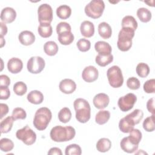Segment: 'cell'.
Instances as JSON below:
<instances>
[{"instance_id": "cell-49", "label": "cell", "mask_w": 155, "mask_h": 155, "mask_svg": "<svg viewBox=\"0 0 155 155\" xmlns=\"http://www.w3.org/2000/svg\"><path fill=\"white\" fill-rule=\"evenodd\" d=\"M0 108H1V116H0V119H2V117L8 113V107L5 104L1 103L0 104Z\"/></svg>"}, {"instance_id": "cell-41", "label": "cell", "mask_w": 155, "mask_h": 155, "mask_svg": "<svg viewBox=\"0 0 155 155\" xmlns=\"http://www.w3.org/2000/svg\"><path fill=\"white\" fill-rule=\"evenodd\" d=\"M12 116L14 120H16L18 119H25L27 117V113L25 111L21 108V107H16L13 109L12 111Z\"/></svg>"}, {"instance_id": "cell-47", "label": "cell", "mask_w": 155, "mask_h": 155, "mask_svg": "<svg viewBox=\"0 0 155 155\" xmlns=\"http://www.w3.org/2000/svg\"><path fill=\"white\" fill-rule=\"evenodd\" d=\"M10 84V78L5 74L0 76V87H8Z\"/></svg>"}, {"instance_id": "cell-18", "label": "cell", "mask_w": 155, "mask_h": 155, "mask_svg": "<svg viewBox=\"0 0 155 155\" xmlns=\"http://www.w3.org/2000/svg\"><path fill=\"white\" fill-rule=\"evenodd\" d=\"M80 30L82 36L86 38H90L94 33V24L89 21H85L81 23Z\"/></svg>"}, {"instance_id": "cell-3", "label": "cell", "mask_w": 155, "mask_h": 155, "mask_svg": "<svg viewBox=\"0 0 155 155\" xmlns=\"http://www.w3.org/2000/svg\"><path fill=\"white\" fill-rule=\"evenodd\" d=\"M52 117L50 110L47 107H42L37 110L33 119V125L39 131L46 129Z\"/></svg>"}, {"instance_id": "cell-43", "label": "cell", "mask_w": 155, "mask_h": 155, "mask_svg": "<svg viewBox=\"0 0 155 155\" xmlns=\"http://www.w3.org/2000/svg\"><path fill=\"white\" fill-rule=\"evenodd\" d=\"M143 90L147 93H155V79H151L147 81L143 86Z\"/></svg>"}, {"instance_id": "cell-9", "label": "cell", "mask_w": 155, "mask_h": 155, "mask_svg": "<svg viewBox=\"0 0 155 155\" xmlns=\"http://www.w3.org/2000/svg\"><path fill=\"white\" fill-rule=\"evenodd\" d=\"M136 101V96L132 93H130L120 97L118 100L117 105L122 111L126 112L133 108Z\"/></svg>"}, {"instance_id": "cell-35", "label": "cell", "mask_w": 155, "mask_h": 155, "mask_svg": "<svg viewBox=\"0 0 155 155\" xmlns=\"http://www.w3.org/2000/svg\"><path fill=\"white\" fill-rule=\"evenodd\" d=\"M14 148V143L8 138H2L0 140V149L3 152L10 151Z\"/></svg>"}, {"instance_id": "cell-19", "label": "cell", "mask_w": 155, "mask_h": 155, "mask_svg": "<svg viewBox=\"0 0 155 155\" xmlns=\"http://www.w3.org/2000/svg\"><path fill=\"white\" fill-rule=\"evenodd\" d=\"M95 50L101 55H108L111 54L112 48L111 45L105 41H97L94 45Z\"/></svg>"}, {"instance_id": "cell-10", "label": "cell", "mask_w": 155, "mask_h": 155, "mask_svg": "<svg viewBox=\"0 0 155 155\" xmlns=\"http://www.w3.org/2000/svg\"><path fill=\"white\" fill-rule=\"evenodd\" d=\"M45 61L40 56L31 57L27 65L28 71L33 74H38L41 73L45 67Z\"/></svg>"}, {"instance_id": "cell-28", "label": "cell", "mask_w": 155, "mask_h": 155, "mask_svg": "<svg viewBox=\"0 0 155 155\" xmlns=\"http://www.w3.org/2000/svg\"><path fill=\"white\" fill-rule=\"evenodd\" d=\"M111 147V142L108 138H101L96 143L97 150L101 153H105L108 151Z\"/></svg>"}, {"instance_id": "cell-20", "label": "cell", "mask_w": 155, "mask_h": 155, "mask_svg": "<svg viewBox=\"0 0 155 155\" xmlns=\"http://www.w3.org/2000/svg\"><path fill=\"white\" fill-rule=\"evenodd\" d=\"M120 145L121 149L124 151L128 153H134L137 150V148H138V145L133 144L130 140L128 137H124L120 142Z\"/></svg>"}, {"instance_id": "cell-51", "label": "cell", "mask_w": 155, "mask_h": 155, "mask_svg": "<svg viewBox=\"0 0 155 155\" xmlns=\"http://www.w3.org/2000/svg\"><path fill=\"white\" fill-rule=\"evenodd\" d=\"M0 25H1V29H0L1 36L3 37L7 33V27L5 24V23H3L2 22H0Z\"/></svg>"}, {"instance_id": "cell-31", "label": "cell", "mask_w": 155, "mask_h": 155, "mask_svg": "<svg viewBox=\"0 0 155 155\" xmlns=\"http://www.w3.org/2000/svg\"><path fill=\"white\" fill-rule=\"evenodd\" d=\"M14 119L12 116H7L4 120H2L1 122V133H8L12 128Z\"/></svg>"}, {"instance_id": "cell-21", "label": "cell", "mask_w": 155, "mask_h": 155, "mask_svg": "<svg viewBox=\"0 0 155 155\" xmlns=\"http://www.w3.org/2000/svg\"><path fill=\"white\" fill-rule=\"evenodd\" d=\"M98 33L101 37L107 39L110 38L112 35V30L110 25L105 22H101L98 25Z\"/></svg>"}, {"instance_id": "cell-29", "label": "cell", "mask_w": 155, "mask_h": 155, "mask_svg": "<svg viewBox=\"0 0 155 155\" xmlns=\"http://www.w3.org/2000/svg\"><path fill=\"white\" fill-rule=\"evenodd\" d=\"M122 27L130 28L133 30H136L137 28V22L135 18L130 15L125 16L122 20Z\"/></svg>"}, {"instance_id": "cell-13", "label": "cell", "mask_w": 155, "mask_h": 155, "mask_svg": "<svg viewBox=\"0 0 155 155\" xmlns=\"http://www.w3.org/2000/svg\"><path fill=\"white\" fill-rule=\"evenodd\" d=\"M59 88L65 94H71L76 90V84L72 79H64L60 82Z\"/></svg>"}, {"instance_id": "cell-39", "label": "cell", "mask_w": 155, "mask_h": 155, "mask_svg": "<svg viewBox=\"0 0 155 155\" xmlns=\"http://www.w3.org/2000/svg\"><path fill=\"white\" fill-rule=\"evenodd\" d=\"M13 90L15 93L18 96H23L24 94L26 93L27 87L24 82L22 81H19L14 84Z\"/></svg>"}, {"instance_id": "cell-16", "label": "cell", "mask_w": 155, "mask_h": 155, "mask_svg": "<svg viewBox=\"0 0 155 155\" xmlns=\"http://www.w3.org/2000/svg\"><path fill=\"white\" fill-rule=\"evenodd\" d=\"M23 68L22 61L18 58H12L7 62L8 70L13 74L19 73Z\"/></svg>"}, {"instance_id": "cell-17", "label": "cell", "mask_w": 155, "mask_h": 155, "mask_svg": "<svg viewBox=\"0 0 155 155\" xmlns=\"http://www.w3.org/2000/svg\"><path fill=\"white\" fill-rule=\"evenodd\" d=\"M18 39L21 44L27 46L34 43L35 41V36L31 31L24 30L19 33Z\"/></svg>"}, {"instance_id": "cell-1", "label": "cell", "mask_w": 155, "mask_h": 155, "mask_svg": "<svg viewBox=\"0 0 155 155\" xmlns=\"http://www.w3.org/2000/svg\"><path fill=\"white\" fill-rule=\"evenodd\" d=\"M75 134V129L71 126L62 127L57 125L52 128L50 133L51 139L56 142L71 140L74 137Z\"/></svg>"}, {"instance_id": "cell-2", "label": "cell", "mask_w": 155, "mask_h": 155, "mask_svg": "<svg viewBox=\"0 0 155 155\" xmlns=\"http://www.w3.org/2000/svg\"><path fill=\"white\" fill-rule=\"evenodd\" d=\"M76 111V119L81 123L87 122L91 116V108L88 102L82 98H78L73 102Z\"/></svg>"}, {"instance_id": "cell-27", "label": "cell", "mask_w": 155, "mask_h": 155, "mask_svg": "<svg viewBox=\"0 0 155 155\" xmlns=\"http://www.w3.org/2000/svg\"><path fill=\"white\" fill-rule=\"evenodd\" d=\"M44 50L46 54L50 56H54L58 51V46L54 41H47L44 44Z\"/></svg>"}, {"instance_id": "cell-36", "label": "cell", "mask_w": 155, "mask_h": 155, "mask_svg": "<svg viewBox=\"0 0 155 155\" xmlns=\"http://www.w3.org/2000/svg\"><path fill=\"white\" fill-rule=\"evenodd\" d=\"M143 129L148 131L151 132L154 130V114H152L151 116L147 117L143 122Z\"/></svg>"}, {"instance_id": "cell-25", "label": "cell", "mask_w": 155, "mask_h": 155, "mask_svg": "<svg viewBox=\"0 0 155 155\" xmlns=\"http://www.w3.org/2000/svg\"><path fill=\"white\" fill-rule=\"evenodd\" d=\"M38 31L41 37L47 38L51 36L53 29L50 24H40L38 28Z\"/></svg>"}, {"instance_id": "cell-34", "label": "cell", "mask_w": 155, "mask_h": 155, "mask_svg": "<svg viewBox=\"0 0 155 155\" xmlns=\"http://www.w3.org/2000/svg\"><path fill=\"white\" fill-rule=\"evenodd\" d=\"M149 66L143 62L139 63L136 67V73L140 78H146L150 73Z\"/></svg>"}, {"instance_id": "cell-23", "label": "cell", "mask_w": 155, "mask_h": 155, "mask_svg": "<svg viewBox=\"0 0 155 155\" xmlns=\"http://www.w3.org/2000/svg\"><path fill=\"white\" fill-rule=\"evenodd\" d=\"M59 42L64 45H70L74 41V35L71 31H64L58 35Z\"/></svg>"}, {"instance_id": "cell-11", "label": "cell", "mask_w": 155, "mask_h": 155, "mask_svg": "<svg viewBox=\"0 0 155 155\" xmlns=\"http://www.w3.org/2000/svg\"><path fill=\"white\" fill-rule=\"evenodd\" d=\"M97 69L92 65L86 67L82 71V78L87 82H93L98 78Z\"/></svg>"}, {"instance_id": "cell-46", "label": "cell", "mask_w": 155, "mask_h": 155, "mask_svg": "<svg viewBox=\"0 0 155 155\" xmlns=\"http://www.w3.org/2000/svg\"><path fill=\"white\" fill-rule=\"evenodd\" d=\"M0 99L1 100H6L9 98L10 95V91L8 87H0Z\"/></svg>"}, {"instance_id": "cell-12", "label": "cell", "mask_w": 155, "mask_h": 155, "mask_svg": "<svg viewBox=\"0 0 155 155\" xmlns=\"http://www.w3.org/2000/svg\"><path fill=\"white\" fill-rule=\"evenodd\" d=\"M93 102L96 108L102 110L108 105L110 98L107 94L101 93L95 95L93 99Z\"/></svg>"}, {"instance_id": "cell-15", "label": "cell", "mask_w": 155, "mask_h": 155, "mask_svg": "<svg viewBox=\"0 0 155 155\" xmlns=\"http://www.w3.org/2000/svg\"><path fill=\"white\" fill-rule=\"evenodd\" d=\"M16 17V11L12 7L3 8L1 13V19L4 23H12Z\"/></svg>"}, {"instance_id": "cell-52", "label": "cell", "mask_w": 155, "mask_h": 155, "mask_svg": "<svg viewBox=\"0 0 155 155\" xmlns=\"http://www.w3.org/2000/svg\"><path fill=\"white\" fill-rule=\"evenodd\" d=\"M5 41L3 37L1 36V47H2L5 45Z\"/></svg>"}, {"instance_id": "cell-40", "label": "cell", "mask_w": 155, "mask_h": 155, "mask_svg": "<svg viewBox=\"0 0 155 155\" xmlns=\"http://www.w3.org/2000/svg\"><path fill=\"white\" fill-rule=\"evenodd\" d=\"M76 45L79 51L82 52H85L90 50L91 47V42L87 39L82 38L77 42Z\"/></svg>"}, {"instance_id": "cell-8", "label": "cell", "mask_w": 155, "mask_h": 155, "mask_svg": "<svg viewBox=\"0 0 155 155\" xmlns=\"http://www.w3.org/2000/svg\"><path fill=\"white\" fill-rule=\"evenodd\" d=\"M38 15L40 24H50L53 20V10L48 4H42L39 5Z\"/></svg>"}, {"instance_id": "cell-45", "label": "cell", "mask_w": 155, "mask_h": 155, "mask_svg": "<svg viewBox=\"0 0 155 155\" xmlns=\"http://www.w3.org/2000/svg\"><path fill=\"white\" fill-rule=\"evenodd\" d=\"M56 32L58 34L64 31H71V28L70 25L66 22H61L56 26Z\"/></svg>"}, {"instance_id": "cell-4", "label": "cell", "mask_w": 155, "mask_h": 155, "mask_svg": "<svg viewBox=\"0 0 155 155\" xmlns=\"http://www.w3.org/2000/svg\"><path fill=\"white\" fill-rule=\"evenodd\" d=\"M134 36V30L130 28L122 27L118 35L117 46L119 50L127 51L132 46V39Z\"/></svg>"}, {"instance_id": "cell-5", "label": "cell", "mask_w": 155, "mask_h": 155, "mask_svg": "<svg viewBox=\"0 0 155 155\" xmlns=\"http://www.w3.org/2000/svg\"><path fill=\"white\" fill-rule=\"evenodd\" d=\"M105 9L104 2L102 0H92L85 7V14L93 19L100 18Z\"/></svg>"}, {"instance_id": "cell-48", "label": "cell", "mask_w": 155, "mask_h": 155, "mask_svg": "<svg viewBox=\"0 0 155 155\" xmlns=\"http://www.w3.org/2000/svg\"><path fill=\"white\" fill-rule=\"evenodd\" d=\"M147 108L150 113H152V114H154V99L153 97L147 101Z\"/></svg>"}, {"instance_id": "cell-26", "label": "cell", "mask_w": 155, "mask_h": 155, "mask_svg": "<svg viewBox=\"0 0 155 155\" xmlns=\"http://www.w3.org/2000/svg\"><path fill=\"white\" fill-rule=\"evenodd\" d=\"M110 118V113L108 110H100L95 116V121L99 125H103L107 123Z\"/></svg>"}, {"instance_id": "cell-44", "label": "cell", "mask_w": 155, "mask_h": 155, "mask_svg": "<svg viewBox=\"0 0 155 155\" xmlns=\"http://www.w3.org/2000/svg\"><path fill=\"white\" fill-rule=\"evenodd\" d=\"M127 85L130 89L135 90L140 88V82L137 78L135 77H131L127 79Z\"/></svg>"}, {"instance_id": "cell-32", "label": "cell", "mask_w": 155, "mask_h": 155, "mask_svg": "<svg viewBox=\"0 0 155 155\" xmlns=\"http://www.w3.org/2000/svg\"><path fill=\"white\" fill-rule=\"evenodd\" d=\"M137 16L142 22H148L151 19V12L145 7L138 8L137 10Z\"/></svg>"}, {"instance_id": "cell-14", "label": "cell", "mask_w": 155, "mask_h": 155, "mask_svg": "<svg viewBox=\"0 0 155 155\" xmlns=\"http://www.w3.org/2000/svg\"><path fill=\"white\" fill-rule=\"evenodd\" d=\"M143 117V113L141 110L136 109L130 114L124 117L125 119L131 125L134 127L135 125L138 124Z\"/></svg>"}, {"instance_id": "cell-30", "label": "cell", "mask_w": 155, "mask_h": 155, "mask_svg": "<svg viewBox=\"0 0 155 155\" xmlns=\"http://www.w3.org/2000/svg\"><path fill=\"white\" fill-rule=\"evenodd\" d=\"M113 61V56L111 54L108 55L98 54L96 56L95 61L101 67H105L111 63Z\"/></svg>"}, {"instance_id": "cell-37", "label": "cell", "mask_w": 155, "mask_h": 155, "mask_svg": "<svg viewBox=\"0 0 155 155\" xmlns=\"http://www.w3.org/2000/svg\"><path fill=\"white\" fill-rule=\"evenodd\" d=\"M128 137L133 144L139 145L142 139V133L139 130L133 128L130 132V135Z\"/></svg>"}, {"instance_id": "cell-38", "label": "cell", "mask_w": 155, "mask_h": 155, "mask_svg": "<svg viewBox=\"0 0 155 155\" xmlns=\"http://www.w3.org/2000/svg\"><path fill=\"white\" fill-rule=\"evenodd\" d=\"M82 150L78 144H70L68 145L65 150V155H81Z\"/></svg>"}, {"instance_id": "cell-6", "label": "cell", "mask_w": 155, "mask_h": 155, "mask_svg": "<svg viewBox=\"0 0 155 155\" xmlns=\"http://www.w3.org/2000/svg\"><path fill=\"white\" fill-rule=\"evenodd\" d=\"M108 82L111 87L119 88L123 85L124 78L121 69L117 65L109 68L107 71Z\"/></svg>"}, {"instance_id": "cell-33", "label": "cell", "mask_w": 155, "mask_h": 155, "mask_svg": "<svg viewBox=\"0 0 155 155\" xmlns=\"http://www.w3.org/2000/svg\"><path fill=\"white\" fill-rule=\"evenodd\" d=\"M71 118V112L67 107H64L58 113V119L62 123L68 122Z\"/></svg>"}, {"instance_id": "cell-7", "label": "cell", "mask_w": 155, "mask_h": 155, "mask_svg": "<svg viewBox=\"0 0 155 155\" xmlns=\"http://www.w3.org/2000/svg\"><path fill=\"white\" fill-rule=\"evenodd\" d=\"M16 136L17 139L21 140L27 145H31L36 140L35 132L27 125L22 128L17 130Z\"/></svg>"}, {"instance_id": "cell-50", "label": "cell", "mask_w": 155, "mask_h": 155, "mask_svg": "<svg viewBox=\"0 0 155 155\" xmlns=\"http://www.w3.org/2000/svg\"><path fill=\"white\" fill-rule=\"evenodd\" d=\"M48 154L49 155H62V153L61 151V150L57 147H53L50 149V150L48 152Z\"/></svg>"}, {"instance_id": "cell-42", "label": "cell", "mask_w": 155, "mask_h": 155, "mask_svg": "<svg viewBox=\"0 0 155 155\" xmlns=\"http://www.w3.org/2000/svg\"><path fill=\"white\" fill-rule=\"evenodd\" d=\"M119 128L120 130L125 133H130L133 128L134 127L131 126L125 119L124 117L122 118L119 123Z\"/></svg>"}, {"instance_id": "cell-24", "label": "cell", "mask_w": 155, "mask_h": 155, "mask_svg": "<svg viewBox=\"0 0 155 155\" xmlns=\"http://www.w3.org/2000/svg\"><path fill=\"white\" fill-rule=\"evenodd\" d=\"M71 14V9L67 5H61L56 8V15L60 19H66Z\"/></svg>"}, {"instance_id": "cell-22", "label": "cell", "mask_w": 155, "mask_h": 155, "mask_svg": "<svg viewBox=\"0 0 155 155\" xmlns=\"http://www.w3.org/2000/svg\"><path fill=\"white\" fill-rule=\"evenodd\" d=\"M27 100L31 104L38 105L41 104L44 101L43 94L38 90L31 91L27 96Z\"/></svg>"}]
</instances>
